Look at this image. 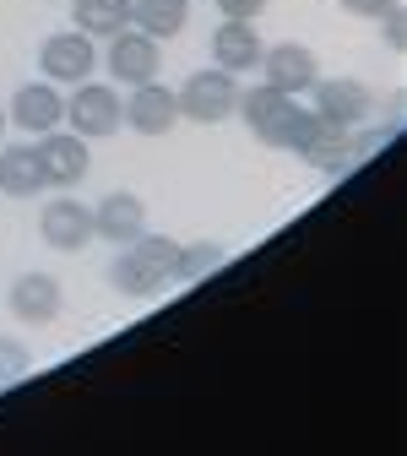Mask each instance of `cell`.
<instances>
[{"instance_id":"cell-16","label":"cell","mask_w":407,"mask_h":456,"mask_svg":"<svg viewBox=\"0 0 407 456\" xmlns=\"http://www.w3.org/2000/svg\"><path fill=\"white\" fill-rule=\"evenodd\" d=\"M185 0H131V28L147 33V38H180L185 33Z\"/></svg>"},{"instance_id":"cell-10","label":"cell","mask_w":407,"mask_h":456,"mask_svg":"<svg viewBox=\"0 0 407 456\" xmlns=\"http://www.w3.org/2000/svg\"><path fill=\"white\" fill-rule=\"evenodd\" d=\"M38 234H44L49 250H66V256L87 250V245H93V207L77 201V196H54V201H44V212H38Z\"/></svg>"},{"instance_id":"cell-8","label":"cell","mask_w":407,"mask_h":456,"mask_svg":"<svg viewBox=\"0 0 407 456\" xmlns=\"http://www.w3.org/2000/svg\"><path fill=\"white\" fill-rule=\"evenodd\" d=\"M6 120L17 126V131H28V136H49V131H61V120H66V93L54 87V82H22L17 93H12V103H6Z\"/></svg>"},{"instance_id":"cell-23","label":"cell","mask_w":407,"mask_h":456,"mask_svg":"<svg viewBox=\"0 0 407 456\" xmlns=\"http://www.w3.org/2000/svg\"><path fill=\"white\" fill-rule=\"evenodd\" d=\"M337 6L347 12V17H364V22H380L391 6H396V0H337Z\"/></svg>"},{"instance_id":"cell-17","label":"cell","mask_w":407,"mask_h":456,"mask_svg":"<svg viewBox=\"0 0 407 456\" xmlns=\"http://www.w3.org/2000/svg\"><path fill=\"white\" fill-rule=\"evenodd\" d=\"M71 22L87 38H114L131 28V0H71Z\"/></svg>"},{"instance_id":"cell-7","label":"cell","mask_w":407,"mask_h":456,"mask_svg":"<svg viewBox=\"0 0 407 456\" xmlns=\"http://www.w3.org/2000/svg\"><path fill=\"white\" fill-rule=\"evenodd\" d=\"M315 114L326 126H342V131H359L370 114H375V93L354 77H315Z\"/></svg>"},{"instance_id":"cell-13","label":"cell","mask_w":407,"mask_h":456,"mask_svg":"<svg viewBox=\"0 0 407 456\" xmlns=\"http://www.w3.org/2000/svg\"><path fill=\"white\" fill-rule=\"evenodd\" d=\"M93 234L126 250L131 240L147 234V201H142L136 191H114V196H103V201L93 207Z\"/></svg>"},{"instance_id":"cell-24","label":"cell","mask_w":407,"mask_h":456,"mask_svg":"<svg viewBox=\"0 0 407 456\" xmlns=\"http://www.w3.org/2000/svg\"><path fill=\"white\" fill-rule=\"evenodd\" d=\"M380 28H386V44H391V49H407V12H402V6H391V12L380 17Z\"/></svg>"},{"instance_id":"cell-1","label":"cell","mask_w":407,"mask_h":456,"mask_svg":"<svg viewBox=\"0 0 407 456\" xmlns=\"http://www.w3.org/2000/svg\"><path fill=\"white\" fill-rule=\"evenodd\" d=\"M240 120H245V131L261 142V147H282V152H299L305 142H310V131L321 126V114L315 109H305L299 98H288V93H277V87H266V82H256V87H240Z\"/></svg>"},{"instance_id":"cell-20","label":"cell","mask_w":407,"mask_h":456,"mask_svg":"<svg viewBox=\"0 0 407 456\" xmlns=\"http://www.w3.org/2000/svg\"><path fill=\"white\" fill-rule=\"evenodd\" d=\"M33 375V348L22 337H12V331H0V386H17V380H28Z\"/></svg>"},{"instance_id":"cell-2","label":"cell","mask_w":407,"mask_h":456,"mask_svg":"<svg viewBox=\"0 0 407 456\" xmlns=\"http://www.w3.org/2000/svg\"><path fill=\"white\" fill-rule=\"evenodd\" d=\"M66 131H77L82 142H109L114 131H126V98L103 87V82H77L66 93Z\"/></svg>"},{"instance_id":"cell-15","label":"cell","mask_w":407,"mask_h":456,"mask_svg":"<svg viewBox=\"0 0 407 456\" xmlns=\"http://www.w3.org/2000/svg\"><path fill=\"white\" fill-rule=\"evenodd\" d=\"M0 191H6L12 201L22 196H44L49 180H44V158L33 142H12V147H0Z\"/></svg>"},{"instance_id":"cell-12","label":"cell","mask_w":407,"mask_h":456,"mask_svg":"<svg viewBox=\"0 0 407 456\" xmlns=\"http://www.w3.org/2000/svg\"><path fill=\"white\" fill-rule=\"evenodd\" d=\"M126 126L136 136H168L174 126H180V98H174V87H163V82L131 87V98H126Z\"/></svg>"},{"instance_id":"cell-19","label":"cell","mask_w":407,"mask_h":456,"mask_svg":"<svg viewBox=\"0 0 407 456\" xmlns=\"http://www.w3.org/2000/svg\"><path fill=\"white\" fill-rule=\"evenodd\" d=\"M131 250L163 277V282H174V266H180V240H168V234H152V228H147V234L142 240H131Z\"/></svg>"},{"instance_id":"cell-5","label":"cell","mask_w":407,"mask_h":456,"mask_svg":"<svg viewBox=\"0 0 407 456\" xmlns=\"http://www.w3.org/2000/svg\"><path fill=\"white\" fill-rule=\"evenodd\" d=\"M256 71H261L266 87H277V93H288V98H305V93L315 87V77H321V61H315L310 44L282 38V44L261 49V66H256Z\"/></svg>"},{"instance_id":"cell-9","label":"cell","mask_w":407,"mask_h":456,"mask_svg":"<svg viewBox=\"0 0 407 456\" xmlns=\"http://www.w3.org/2000/svg\"><path fill=\"white\" fill-rule=\"evenodd\" d=\"M6 310H12L22 326H49V321H61V310H66L61 277H49V272H22V277H12Z\"/></svg>"},{"instance_id":"cell-6","label":"cell","mask_w":407,"mask_h":456,"mask_svg":"<svg viewBox=\"0 0 407 456\" xmlns=\"http://www.w3.org/2000/svg\"><path fill=\"white\" fill-rule=\"evenodd\" d=\"M103 71L120 82V87L158 82V71H163V49H158V38H147V33H136V28H120V33L109 38V49H103Z\"/></svg>"},{"instance_id":"cell-25","label":"cell","mask_w":407,"mask_h":456,"mask_svg":"<svg viewBox=\"0 0 407 456\" xmlns=\"http://www.w3.org/2000/svg\"><path fill=\"white\" fill-rule=\"evenodd\" d=\"M0 136H6V103H0Z\"/></svg>"},{"instance_id":"cell-11","label":"cell","mask_w":407,"mask_h":456,"mask_svg":"<svg viewBox=\"0 0 407 456\" xmlns=\"http://www.w3.org/2000/svg\"><path fill=\"white\" fill-rule=\"evenodd\" d=\"M33 147H38V158H44V180H49V191H71V185H82L87 180V142L77 136V131H49V136H33Z\"/></svg>"},{"instance_id":"cell-26","label":"cell","mask_w":407,"mask_h":456,"mask_svg":"<svg viewBox=\"0 0 407 456\" xmlns=\"http://www.w3.org/2000/svg\"><path fill=\"white\" fill-rule=\"evenodd\" d=\"M185 6H196V0H185Z\"/></svg>"},{"instance_id":"cell-22","label":"cell","mask_w":407,"mask_h":456,"mask_svg":"<svg viewBox=\"0 0 407 456\" xmlns=\"http://www.w3.org/2000/svg\"><path fill=\"white\" fill-rule=\"evenodd\" d=\"M266 6H272V0H217V12H223L228 22H261Z\"/></svg>"},{"instance_id":"cell-18","label":"cell","mask_w":407,"mask_h":456,"mask_svg":"<svg viewBox=\"0 0 407 456\" xmlns=\"http://www.w3.org/2000/svg\"><path fill=\"white\" fill-rule=\"evenodd\" d=\"M109 282H114V289H120V294H131V299H152V294H163L168 289V282L126 245L120 256H114V266H109Z\"/></svg>"},{"instance_id":"cell-4","label":"cell","mask_w":407,"mask_h":456,"mask_svg":"<svg viewBox=\"0 0 407 456\" xmlns=\"http://www.w3.org/2000/svg\"><path fill=\"white\" fill-rule=\"evenodd\" d=\"M38 71H44V82H54V87L93 82V71H98V38H87V33H77V28L49 33V38L38 44Z\"/></svg>"},{"instance_id":"cell-21","label":"cell","mask_w":407,"mask_h":456,"mask_svg":"<svg viewBox=\"0 0 407 456\" xmlns=\"http://www.w3.org/2000/svg\"><path fill=\"white\" fill-rule=\"evenodd\" d=\"M217 261H223V245H212V240H201V245H180V266H174V282H196V277H207Z\"/></svg>"},{"instance_id":"cell-3","label":"cell","mask_w":407,"mask_h":456,"mask_svg":"<svg viewBox=\"0 0 407 456\" xmlns=\"http://www.w3.org/2000/svg\"><path fill=\"white\" fill-rule=\"evenodd\" d=\"M174 98H180V120H191V126H223L228 114L240 109V77L207 66V71H191L185 87L174 93Z\"/></svg>"},{"instance_id":"cell-14","label":"cell","mask_w":407,"mask_h":456,"mask_svg":"<svg viewBox=\"0 0 407 456\" xmlns=\"http://www.w3.org/2000/svg\"><path fill=\"white\" fill-rule=\"evenodd\" d=\"M261 33H256V22H228L223 17V28H212V66L217 71H228V77H245V71H256L261 66Z\"/></svg>"}]
</instances>
